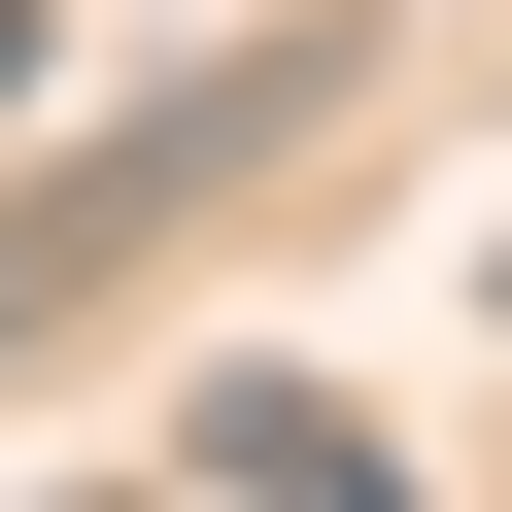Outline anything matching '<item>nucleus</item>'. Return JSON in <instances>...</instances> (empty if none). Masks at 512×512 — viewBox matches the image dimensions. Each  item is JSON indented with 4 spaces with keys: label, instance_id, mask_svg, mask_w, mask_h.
Instances as JSON below:
<instances>
[{
    "label": "nucleus",
    "instance_id": "f03ea898",
    "mask_svg": "<svg viewBox=\"0 0 512 512\" xmlns=\"http://www.w3.org/2000/svg\"><path fill=\"white\" fill-rule=\"evenodd\" d=\"M0 137H35V0H0Z\"/></svg>",
    "mask_w": 512,
    "mask_h": 512
},
{
    "label": "nucleus",
    "instance_id": "7ed1b4c3",
    "mask_svg": "<svg viewBox=\"0 0 512 512\" xmlns=\"http://www.w3.org/2000/svg\"><path fill=\"white\" fill-rule=\"evenodd\" d=\"M0 342H35V239H0Z\"/></svg>",
    "mask_w": 512,
    "mask_h": 512
},
{
    "label": "nucleus",
    "instance_id": "f257e3e1",
    "mask_svg": "<svg viewBox=\"0 0 512 512\" xmlns=\"http://www.w3.org/2000/svg\"><path fill=\"white\" fill-rule=\"evenodd\" d=\"M171 478H274V512H342V478H376V410H342V376H205V410H171Z\"/></svg>",
    "mask_w": 512,
    "mask_h": 512
},
{
    "label": "nucleus",
    "instance_id": "20e7f679",
    "mask_svg": "<svg viewBox=\"0 0 512 512\" xmlns=\"http://www.w3.org/2000/svg\"><path fill=\"white\" fill-rule=\"evenodd\" d=\"M478 308H512V239H478Z\"/></svg>",
    "mask_w": 512,
    "mask_h": 512
}]
</instances>
